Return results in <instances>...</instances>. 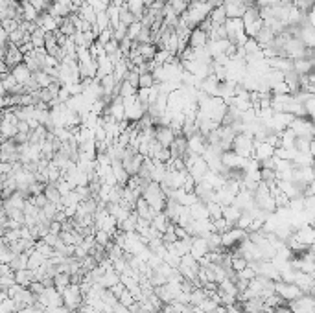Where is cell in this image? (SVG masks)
<instances>
[{"mask_svg":"<svg viewBox=\"0 0 315 313\" xmlns=\"http://www.w3.org/2000/svg\"><path fill=\"white\" fill-rule=\"evenodd\" d=\"M142 197L149 203V207H151L155 212H162V210L166 209L168 197H166V194H164V190H162V186L159 182H153V181L149 182L146 186V190H144Z\"/></svg>","mask_w":315,"mask_h":313,"instance_id":"obj_1","label":"cell"},{"mask_svg":"<svg viewBox=\"0 0 315 313\" xmlns=\"http://www.w3.org/2000/svg\"><path fill=\"white\" fill-rule=\"evenodd\" d=\"M244 26H245V34L249 35V39H254L256 35L260 34V30L264 28V19H262V13H260L258 6H251L244 15Z\"/></svg>","mask_w":315,"mask_h":313,"instance_id":"obj_2","label":"cell"},{"mask_svg":"<svg viewBox=\"0 0 315 313\" xmlns=\"http://www.w3.org/2000/svg\"><path fill=\"white\" fill-rule=\"evenodd\" d=\"M232 149L244 159H252L254 157V137L249 133H238L232 144Z\"/></svg>","mask_w":315,"mask_h":313,"instance_id":"obj_3","label":"cell"},{"mask_svg":"<svg viewBox=\"0 0 315 313\" xmlns=\"http://www.w3.org/2000/svg\"><path fill=\"white\" fill-rule=\"evenodd\" d=\"M63 300H65V306L69 308L70 312H77V310L85 304V295L83 291H81V285L70 284L63 291Z\"/></svg>","mask_w":315,"mask_h":313,"instance_id":"obj_4","label":"cell"},{"mask_svg":"<svg viewBox=\"0 0 315 313\" xmlns=\"http://www.w3.org/2000/svg\"><path fill=\"white\" fill-rule=\"evenodd\" d=\"M247 238H249V232H247V230L234 227V229H229L227 232L221 234V242H223V247L232 250L234 247H238L244 240H247Z\"/></svg>","mask_w":315,"mask_h":313,"instance_id":"obj_5","label":"cell"},{"mask_svg":"<svg viewBox=\"0 0 315 313\" xmlns=\"http://www.w3.org/2000/svg\"><path fill=\"white\" fill-rule=\"evenodd\" d=\"M275 287H277V295H280L286 302H293V300H297L299 297L304 295L302 289L297 284H289V282H284V280L277 282Z\"/></svg>","mask_w":315,"mask_h":313,"instance_id":"obj_6","label":"cell"},{"mask_svg":"<svg viewBox=\"0 0 315 313\" xmlns=\"http://www.w3.org/2000/svg\"><path fill=\"white\" fill-rule=\"evenodd\" d=\"M177 135L170 125H155V140L164 147H170L175 142Z\"/></svg>","mask_w":315,"mask_h":313,"instance_id":"obj_7","label":"cell"},{"mask_svg":"<svg viewBox=\"0 0 315 313\" xmlns=\"http://www.w3.org/2000/svg\"><path fill=\"white\" fill-rule=\"evenodd\" d=\"M277 155V147L273 144H269V142H262V140H254V157L252 159H256L258 162L266 159H271Z\"/></svg>","mask_w":315,"mask_h":313,"instance_id":"obj_8","label":"cell"},{"mask_svg":"<svg viewBox=\"0 0 315 313\" xmlns=\"http://www.w3.org/2000/svg\"><path fill=\"white\" fill-rule=\"evenodd\" d=\"M293 238L304 247H312L315 243V227L314 225H304V227H301L295 232Z\"/></svg>","mask_w":315,"mask_h":313,"instance_id":"obj_9","label":"cell"},{"mask_svg":"<svg viewBox=\"0 0 315 313\" xmlns=\"http://www.w3.org/2000/svg\"><path fill=\"white\" fill-rule=\"evenodd\" d=\"M210 37L209 34L201 30L199 26L197 28L192 30V34H190V39H188V46H192L194 50H199V48H207V44H209Z\"/></svg>","mask_w":315,"mask_h":313,"instance_id":"obj_10","label":"cell"},{"mask_svg":"<svg viewBox=\"0 0 315 313\" xmlns=\"http://www.w3.org/2000/svg\"><path fill=\"white\" fill-rule=\"evenodd\" d=\"M24 54H22V50L17 46V44H9V50H7V54L4 57H2V61L6 63L9 69H15L17 65H21V63H24Z\"/></svg>","mask_w":315,"mask_h":313,"instance_id":"obj_11","label":"cell"},{"mask_svg":"<svg viewBox=\"0 0 315 313\" xmlns=\"http://www.w3.org/2000/svg\"><path fill=\"white\" fill-rule=\"evenodd\" d=\"M207 147H209V144H207V137L201 135V133H196L194 137H190L188 139V151L190 153L201 155V157H203L205 151H207Z\"/></svg>","mask_w":315,"mask_h":313,"instance_id":"obj_12","label":"cell"},{"mask_svg":"<svg viewBox=\"0 0 315 313\" xmlns=\"http://www.w3.org/2000/svg\"><path fill=\"white\" fill-rule=\"evenodd\" d=\"M225 9H227L229 19H244L245 11L249 7L245 6L242 0H229V2H225Z\"/></svg>","mask_w":315,"mask_h":313,"instance_id":"obj_13","label":"cell"},{"mask_svg":"<svg viewBox=\"0 0 315 313\" xmlns=\"http://www.w3.org/2000/svg\"><path fill=\"white\" fill-rule=\"evenodd\" d=\"M170 151H172V159H184L188 155V139L186 137H177L175 142L170 146Z\"/></svg>","mask_w":315,"mask_h":313,"instance_id":"obj_14","label":"cell"},{"mask_svg":"<svg viewBox=\"0 0 315 313\" xmlns=\"http://www.w3.org/2000/svg\"><path fill=\"white\" fill-rule=\"evenodd\" d=\"M210 252V247H209V240L207 238H194V243H192V250H190V254L196 258V260H201V258Z\"/></svg>","mask_w":315,"mask_h":313,"instance_id":"obj_15","label":"cell"},{"mask_svg":"<svg viewBox=\"0 0 315 313\" xmlns=\"http://www.w3.org/2000/svg\"><path fill=\"white\" fill-rule=\"evenodd\" d=\"M135 212L139 214L140 219H147V221H151L155 217V214H157V212L149 207V203H147L144 197H140L139 201H137V205H135Z\"/></svg>","mask_w":315,"mask_h":313,"instance_id":"obj_16","label":"cell"},{"mask_svg":"<svg viewBox=\"0 0 315 313\" xmlns=\"http://www.w3.org/2000/svg\"><path fill=\"white\" fill-rule=\"evenodd\" d=\"M11 74L17 77V81L21 85H26L34 77V72L28 69V65L26 63H21V65H17L15 69H11Z\"/></svg>","mask_w":315,"mask_h":313,"instance_id":"obj_17","label":"cell"},{"mask_svg":"<svg viewBox=\"0 0 315 313\" xmlns=\"http://www.w3.org/2000/svg\"><path fill=\"white\" fill-rule=\"evenodd\" d=\"M242 214H244V212H242L236 205H229V207L223 209V217L227 219V223L231 225V229L238 227V219L242 217Z\"/></svg>","mask_w":315,"mask_h":313,"instance_id":"obj_18","label":"cell"},{"mask_svg":"<svg viewBox=\"0 0 315 313\" xmlns=\"http://www.w3.org/2000/svg\"><path fill=\"white\" fill-rule=\"evenodd\" d=\"M35 280V271L34 269H21V271H15V282L19 285H24V287H30V284Z\"/></svg>","mask_w":315,"mask_h":313,"instance_id":"obj_19","label":"cell"},{"mask_svg":"<svg viewBox=\"0 0 315 313\" xmlns=\"http://www.w3.org/2000/svg\"><path fill=\"white\" fill-rule=\"evenodd\" d=\"M275 37H277V35H275L273 30L267 28V26H264V28L260 30V34L256 35L254 39H256V42H258L262 48H267V46H269V44L275 41Z\"/></svg>","mask_w":315,"mask_h":313,"instance_id":"obj_20","label":"cell"},{"mask_svg":"<svg viewBox=\"0 0 315 313\" xmlns=\"http://www.w3.org/2000/svg\"><path fill=\"white\" fill-rule=\"evenodd\" d=\"M209 19L212 21V24H214V26H221V24H225V22L229 21V17H227V9H225V6L214 7V9L210 11Z\"/></svg>","mask_w":315,"mask_h":313,"instance_id":"obj_21","label":"cell"},{"mask_svg":"<svg viewBox=\"0 0 315 313\" xmlns=\"http://www.w3.org/2000/svg\"><path fill=\"white\" fill-rule=\"evenodd\" d=\"M77 15H79V17H81L83 21L89 22V24H92V26L96 24V19H98V13H96V9H94V7H92L91 4H89V2H87L85 6L79 7V11H77Z\"/></svg>","mask_w":315,"mask_h":313,"instance_id":"obj_22","label":"cell"},{"mask_svg":"<svg viewBox=\"0 0 315 313\" xmlns=\"http://www.w3.org/2000/svg\"><path fill=\"white\" fill-rule=\"evenodd\" d=\"M190 209V214L192 217L196 219V221H201V219H210V214H209V209H207V205L205 203H196L194 207H188Z\"/></svg>","mask_w":315,"mask_h":313,"instance_id":"obj_23","label":"cell"},{"mask_svg":"<svg viewBox=\"0 0 315 313\" xmlns=\"http://www.w3.org/2000/svg\"><path fill=\"white\" fill-rule=\"evenodd\" d=\"M293 65H295V70H297L301 76H310V74H312V72L315 70L314 63L308 61V59H304V57H301V59H295Z\"/></svg>","mask_w":315,"mask_h":313,"instance_id":"obj_24","label":"cell"},{"mask_svg":"<svg viewBox=\"0 0 315 313\" xmlns=\"http://www.w3.org/2000/svg\"><path fill=\"white\" fill-rule=\"evenodd\" d=\"M44 195L48 197L50 203H56V205H61V199H63V195L59 192V188H57L56 182H48L46 188H44Z\"/></svg>","mask_w":315,"mask_h":313,"instance_id":"obj_25","label":"cell"},{"mask_svg":"<svg viewBox=\"0 0 315 313\" xmlns=\"http://www.w3.org/2000/svg\"><path fill=\"white\" fill-rule=\"evenodd\" d=\"M28 256H30L28 258V267H30V269H34V271H35V269H39L41 265L46 264V260H48V258L44 256V254H41V252H39L37 249L32 250Z\"/></svg>","mask_w":315,"mask_h":313,"instance_id":"obj_26","label":"cell"},{"mask_svg":"<svg viewBox=\"0 0 315 313\" xmlns=\"http://www.w3.org/2000/svg\"><path fill=\"white\" fill-rule=\"evenodd\" d=\"M139 52L140 56L144 57L146 61H153L157 52H159V46L155 42H147V44H139Z\"/></svg>","mask_w":315,"mask_h":313,"instance_id":"obj_27","label":"cell"},{"mask_svg":"<svg viewBox=\"0 0 315 313\" xmlns=\"http://www.w3.org/2000/svg\"><path fill=\"white\" fill-rule=\"evenodd\" d=\"M295 142H297V135H295L289 127L280 133V147H287V149H293Z\"/></svg>","mask_w":315,"mask_h":313,"instance_id":"obj_28","label":"cell"},{"mask_svg":"<svg viewBox=\"0 0 315 313\" xmlns=\"http://www.w3.org/2000/svg\"><path fill=\"white\" fill-rule=\"evenodd\" d=\"M54 282H56V289L59 293H63L70 284H72V275L70 273H59L54 277Z\"/></svg>","mask_w":315,"mask_h":313,"instance_id":"obj_29","label":"cell"},{"mask_svg":"<svg viewBox=\"0 0 315 313\" xmlns=\"http://www.w3.org/2000/svg\"><path fill=\"white\" fill-rule=\"evenodd\" d=\"M34 77H35V81L39 83V87H41V89H48L50 85L56 83V81H57V79H54L52 76H48L44 70H41V72H35Z\"/></svg>","mask_w":315,"mask_h":313,"instance_id":"obj_30","label":"cell"},{"mask_svg":"<svg viewBox=\"0 0 315 313\" xmlns=\"http://www.w3.org/2000/svg\"><path fill=\"white\" fill-rule=\"evenodd\" d=\"M219 289L221 291H225L227 295H232V297H236L238 299V295H240V289H238V285H236V282L231 278H225L221 284H219Z\"/></svg>","mask_w":315,"mask_h":313,"instance_id":"obj_31","label":"cell"},{"mask_svg":"<svg viewBox=\"0 0 315 313\" xmlns=\"http://www.w3.org/2000/svg\"><path fill=\"white\" fill-rule=\"evenodd\" d=\"M28 254L26 252H22V254H17V256L11 260V269L13 271H21V269H28Z\"/></svg>","mask_w":315,"mask_h":313,"instance_id":"obj_32","label":"cell"},{"mask_svg":"<svg viewBox=\"0 0 315 313\" xmlns=\"http://www.w3.org/2000/svg\"><path fill=\"white\" fill-rule=\"evenodd\" d=\"M120 22H122V24H126V26H131L133 22H137V17H135L133 11H131L127 6L120 7Z\"/></svg>","mask_w":315,"mask_h":313,"instance_id":"obj_33","label":"cell"},{"mask_svg":"<svg viewBox=\"0 0 315 313\" xmlns=\"http://www.w3.org/2000/svg\"><path fill=\"white\" fill-rule=\"evenodd\" d=\"M207 209H209L210 219H217V217H223V205H219L217 201L207 203Z\"/></svg>","mask_w":315,"mask_h":313,"instance_id":"obj_34","label":"cell"},{"mask_svg":"<svg viewBox=\"0 0 315 313\" xmlns=\"http://www.w3.org/2000/svg\"><path fill=\"white\" fill-rule=\"evenodd\" d=\"M312 142H314V140L302 139V137H297V142H295V149H297L299 153H310V147H312Z\"/></svg>","mask_w":315,"mask_h":313,"instance_id":"obj_35","label":"cell"},{"mask_svg":"<svg viewBox=\"0 0 315 313\" xmlns=\"http://www.w3.org/2000/svg\"><path fill=\"white\" fill-rule=\"evenodd\" d=\"M153 85H157L153 72H147V74H142V76H140V87L139 89H151Z\"/></svg>","mask_w":315,"mask_h":313,"instance_id":"obj_36","label":"cell"},{"mask_svg":"<svg viewBox=\"0 0 315 313\" xmlns=\"http://www.w3.org/2000/svg\"><path fill=\"white\" fill-rule=\"evenodd\" d=\"M252 214L251 212H244L242 214V217L238 219V229H244V230H249L251 229V225H252Z\"/></svg>","mask_w":315,"mask_h":313,"instance_id":"obj_37","label":"cell"},{"mask_svg":"<svg viewBox=\"0 0 315 313\" xmlns=\"http://www.w3.org/2000/svg\"><path fill=\"white\" fill-rule=\"evenodd\" d=\"M293 4L299 7L301 11H304V13H310V11H312V9L315 7V0H293Z\"/></svg>","mask_w":315,"mask_h":313,"instance_id":"obj_38","label":"cell"},{"mask_svg":"<svg viewBox=\"0 0 315 313\" xmlns=\"http://www.w3.org/2000/svg\"><path fill=\"white\" fill-rule=\"evenodd\" d=\"M137 92H139V89H135V87L129 83V81H124V83H122V91H120V96H122V98L137 96Z\"/></svg>","mask_w":315,"mask_h":313,"instance_id":"obj_39","label":"cell"},{"mask_svg":"<svg viewBox=\"0 0 315 313\" xmlns=\"http://www.w3.org/2000/svg\"><path fill=\"white\" fill-rule=\"evenodd\" d=\"M140 32H142V22L137 21L129 26V30H127V37H129L131 41H137V37L140 35Z\"/></svg>","mask_w":315,"mask_h":313,"instance_id":"obj_40","label":"cell"},{"mask_svg":"<svg viewBox=\"0 0 315 313\" xmlns=\"http://www.w3.org/2000/svg\"><path fill=\"white\" fill-rule=\"evenodd\" d=\"M2 28L9 32V34H13L15 30L21 28V22L17 21V19H6V21H2Z\"/></svg>","mask_w":315,"mask_h":313,"instance_id":"obj_41","label":"cell"},{"mask_svg":"<svg viewBox=\"0 0 315 313\" xmlns=\"http://www.w3.org/2000/svg\"><path fill=\"white\" fill-rule=\"evenodd\" d=\"M116 52H120V41L112 39V41H109L105 44V54H107V56H114Z\"/></svg>","mask_w":315,"mask_h":313,"instance_id":"obj_42","label":"cell"},{"mask_svg":"<svg viewBox=\"0 0 315 313\" xmlns=\"http://www.w3.org/2000/svg\"><path fill=\"white\" fill-rule=\"evenodd\" d=\"M30 289H32V293H34V295H37V297H39V295H42V293L46 291V285L42 284V282H39V280H34V282L30 284Z\"/></svg>","mask_w":315,"mask_h":313,"instance_id":"obj_43","label":"cell"},{"mask_svg":"<svg viewBox=\"0 0 315 313\" xmlns=\"http://www.w3.org/2000/svg\"><path fill=\"white\" fill-rule=\"evenodd\" d=\"M127 30H129V26H126V24H122V22H120L118 28H114V39H116V41H122V39H126V37H127Z\"/></svg>","mask_w":315,"mask_h":313,"instance_id":"obj_44","label":"cell"},{"mask_svg":"<svg viewBox=\"0 0 315 313\" xmlns=\"http://www.w3.org/2000/svg\"><path fill=\"white\" fill-rule=\"evenodd\" d=\"M304 107H306V116L312 120H315V96L310 98L308 102L304 104Z\"/></svg>","mask_w":315,"mask_h":313,"instance_id":"obj_45","label":"cell"},{"mask_svg":"<svg viewBox=\"0 0 315 313\" xmlns=\"http://www.w3.org/2000/svg\"><path fill=\"white\" fill-rule=\"evenodd\" d=\"M275 313H293V312H291V308H289V304H286V306L277 308V312H275Z\"/></svg>","mask_w":315,"mask_h":313,"instance_id":"obj_46","label":"cell"},{"mask_svg":"<svg viewBox=\"0 0 315 313\" xmlns=\"http://www.w3.org/2000/svg\"><path fill=\"white\" fill-rule=\"evenodd\" d=\"M306 195H315V179L312 182H310L308 186V192H306Z\"/></svg>","mask_w":315,"mask_h":313,"instance_id":"obj_47","label":"cell"},{"mask_svg":"<svg viewBox=\"0 0 315 313\" xmlns=\"http://www.w3.org/2000/svg\"><path fill=\"white\" fill-rule=\"evenodd\" d=\"M72 4H74L77 9H79L81 6H85V4H87V0H72Z\"/></svg>","mask_w":315,"mask_h":313,"instance_id":"obj_48","label":"cell"},{"mask_svg":"<svg viewBox=\"0 0 315 313\" xmlns=\"http://www.w3.org/2000/svg\"><path fill=\"white\" fill-rule=\"evenodd\" d=\"M310 83H312V85H315V70H314V72H312V74H310Z\"/></svg>","mask_w":315,"mask_h":313,"instance_id":"obj_49","label":"cell"},{"mask_svg":"<svg viewBox=\"0 0 315 313\" xmlns=\"http://www.w3.org/2000/svg\"><path fill=\"white\" fill-rule=\"evenodd\" d=\"M19 2H22V0H19Z\"/></svg>","mask_w":315,"mask_h":313,"instance_id":"obj_50","label":"cell"},{"mask_svg":"<svg viewBox=\"0 0 315 313\" xmlns=\"http://www.w3.org/2000/svg\"><path fill=\"white\" fill-rule=\"evenodd\" d=\"M314 142H315V139H314Z\"/></svg>","mask_w":315,"mask_h":313,"instance_id":"obj_51","label":"cell"}]
</instances>
